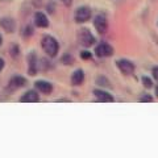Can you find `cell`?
<instances>
[{
	"label": "cell",
	"mask_w": 158,
	"mask_h": 158,
	"mask_svg": "<svg viewBox=\"0 0 158 158\" xmlns=\"http://www.w3.org/2000/svg\"><path fill=\"white\" fill-rule=\"evenodd\" d=\"M61 62L63 63V65H67V66H70L74 63V57L71 56L70 53H66V54H63V57L61 58Z\"/></svg>",
	"instance_id": "17"
},
{
	"label": "cell",
	"mask_w": 158,
	"mask_h": 158,
	"mask_svg": "<svg viewBox=\"0 0 158 158\" xmlns=\"http://www.w3.org/2000/svg\"><path fill=\"white\" fill-rule=\"evenodd\" d=\"M157 25H158V23H157Z\"/></svg>",
	"instance_id": "31"
},
{
	"label": "cell",
	"mask_w": 158,
	"mask_h": 158,
	"mask_svg": "<svg viewBox=\"0 0 158 158\" xmlns=\"http://www.w3.org/2000/svg\"><path fill=\"white\" fill-rule=\"evenodd\" d=\"M94 27H95L96 32L99 34H104L107 33L108 31V21H107V17L104 16V15H96L95 17H94Z\"/></svg>",
	"instance_id": "6"
},
{
	"label": "cell",
	"mask_w": 158,
	"mask_h": 158,
	"mask_svg": "<svg viewBox=\"0 0 158 158\" xmlns=\"http://www.w3.org/2000/svg\"><path fill=\"white\" fill-rule=\"evenodd\" d=\"M41 48L50 58L57 57L59 53V44L57 41V38H54L53 36H49V34L41 38Z\"/></svg>",
	"instance_id": "1"
},
{
	"label": "cell",
	"mask_w": 158,
	"mask_h": 158,
	"mask_svg": "<svg viewBox=\"0 0 158 158\" xmlns=\"http://www.w3.org/2000/svg\"><path fill=\"white\" fill-rule=\"evenodd\" d=\"M0 28L7 33H13L16 31V21L12 17H2L0 19Z\"/></svg>",
	"instance_id": "10"
},
{
	"label": "cell",
	"mask_w": 158,
	"mask_h": 158,
	"mask_svg": "<svg viewBox=\"0 0 158 158\" xmlns=\"http://www.w3.org/2000/svg\"><path fill=\"white\" fill-rule=\"evenodd\" d=\"M92 94L95 95L98 102H102V103H112V102H115L113 95H111L110 92L103 90V88H96V90H94Z\"/></svg>",
	"instance_id": "9"
},
{
	"label": "cell",
	"mask_w": 158,
	"mask_h": 158,
	"mask_svg": "<svg viewBox=\"0 0 158 158\" xmlns=\"http://www.w3.org/2000/svg\"><path fill=\"white\" fill-rule=\"evenodd\" d=\"M8 85L11 88H13V90H17V88H21V87H25L28 85V81L25 77H21V75H15L12 77L11 79H9Z\"/></svg>",
	"instance_id": "13"
},
{
	"label": "cell",
	"mask_w": 158,
	"mask_h": 158,
	"mask_svg": "<svg viewBox=\"0 0 158 158\" xmlns=\"http://www.w3.org/2000/svg\"><path fill=\"white\" fill-rule=\"evenodd\" d=\"M78 41L79 44H81L82 46H85V48H91L95 45V42H96V38L95 36L91 33L90 29H87V28H82V29H79L78 31Z\"/></svg>",
	"instance_id": "2"
},
{
	"label": "cell",
	"mask_w": 158,
	"mask_h": 158,
	"mask_svg": "<svg viewBox=\"0 0 158 158\" xmlns=\"http://www.w3.org/2000/svg\"><path fill=\"white\" fill-rule=\"evenodd\" d=\"M9 52H11V56L13 58H17L19 57V53H20V49H19L17 45H13L11 49H9Z\"/></svg>",
	"instance_id": "22"
},
{
	"label": "cell",
	"mask_w": 158,
	"mask_h": 158,
	"mask_svg": "<svg viewBox=\"0 0 158 158\" xmlns=\"http://www.w3.org/2000/svg\"><path fill=\"white\" fill-rule=\"evenodd\" d=\"M34 33V31H33V28L31 27V25H28L27 28H25V31H24V36H25V37H31L32 36V34Z\"/></svg>",
	"instance_id": "23"
},
{
	"label": "cell",
	"mask_w": 158,
	"mask_h": 158,
	"mask_svg": "<svg viewBox=\"0 0 158 158\" xmlns=\"http://www.w3.org/2000/svg\"><path fill=\"white\" fill-rule=\"evenodd\" d=\"M154 95L158 98V85L156 86V88H154Z\"/></svg>",
	"instance_id": "27"
},
{
	"label": "cell",
	"mask_w": 158,
	"mask_h": 158,
	"mask_svg": "<svg viewBox=\"0 0 158 158\" xmlns=\"http://www.w3.org/2000/svg\"><path fill=\"white\" fill-rule=\"evenodd\" d=\"M92 16V11L90 7L87 6H81L75 9V13H74V20H75L77 24H85Z\"/></svg>",
	"instance_id": "3"
},
{
	"label": "cell",
	"mask_w": 158,
	"mask_h": 158,
	"mask_svg": "<svg viewBox=\"0 0 158 158\" xmlns=\"http://www.w3.org/2000/svg\"><path fill=\"white\" fill-rule=\"evenodd\" d=\"M141 103H152L153 102V95L150 94H142V96L140 98Z\"/></svg>",
	"instance_id": "19"
},
{
	"label": "cell",
	"mask_w": 158,
	"mask_h": 158,
	"mask_svg": "<svg viewBox=\"0 0 158 158\" xmlns=\"http://www.w3.org/2000/svg\"><path fill=\"white\" fill-rule=\"evenodd\" d=\"M2 45H3V37L0 36V46H2Z\"/></svg>",
	"instance_id": "29"
},
{
	"label": "cell",
	"mask_w": 158,
	"mask_h": 158,
	"mask_svg": "<svg viewBox=\"0 0 158 158\" xmlns=\"http://www.w3.org/2000/svg\"><path fill=\"white\" fill-rule=\"evenodd\" d=\"M152 74H153V79L158 81V66H154L152 69Z\"/></svg>",
	"instance_id": "24"
},
{
	"label": "cell",
	"mask_w": 158,
	"mask_h": 158,
	"mask_svg": "<svg viewBox=\"0 0 158 158\" xmlns=\"http://www.w3.org/2000/svg\"><path fill=\"white\" fill-rule=\"evenodd\" d=\"M71 85L73 86H81L83 82H85V71L82 70V69H77L75 71L71 74Z\"/></svg>",
	"instance_id": "14"
},
{
	"label": "cell",
	"mask_w": 158,
	"mask_h": 158,
	"mask_svg": "<svg viewBox=\"0 0 158 158\" xmlns=\"http://www.w3.org/2000/svg\"><path fill=\"white\" fill-rule=\"evenodd\" d=\"M94 53H95V56L99 58H107V57L113 56V48L107 42H100L96 45Z\"/></svg>",
	"instance_id": "5"
},
{
	"label": "cell",
	"mask_w": 158,
	"mask_h": 158,
	"mask_svg": "<svg viewBox=\"0 0 158 158\" xmlns=\"http://www.w3.org/2000/svg\"><path fill=\"white\" fill-rule=\"evenodd\" d=\"M116 66H117L118 70L124 74V75H132V74L135 73V69H136L135 63H133L132 61H129V59H127V58L117 59Z\"/></svg>",
	"instance_id": "4"
},
{
	"label": "cell",
	"mask_w": 158,
	"mask_h": 158,
	"mask_svg": "<svg viewBox=\"0 0 158 158\" xmlns=\"http://www.w3.org/2000/svg\"><path fill=\"white\" fill-rule=\"evenodd\" d=\"M62 2L65 3L66 6H70V4H71V0H62Z\"/></svg>",
	"instance_id": "26"
},
{
	"label": "cell",
	"mask_w": 158,
	"mask_h": 158,
	"mask_svg": "<svg viewBox=\"0 0 158 158\" xmlns=\"http://www.w3.org/2000/svg\"><path fill=\"white\" fill-rule=\"evenodd\" d=\"M4 66H6V61H4V59L0 57V73L3 71V69H4Z\"/></svg>",
	"instance_id": "25"
},
{
	"label": "cell",
	"mask_w": 158,
	"mask_h": 158,
	"mask_svg": "<svg viewBox=\"0 0 158 158\" xmlns=\"http://www.w3.org/2000/svg\"><path fill=\"white\" fill-rule=\"evenodd\" d=\"M96 85L100 86V87H111V86H112L111 82L108 81L106 77H103V75H100V77L96 78Z\"/></svg>",
	"instance_id": "16"
},
{
	"label": "cell",
	"mask_w": 158,
	"mask_h": 158,
	"mask_svg": "<svg viewBox=\"0 0 158 158\" xmlns=\"http://www.w3.org/2000/svg\"><path fill=\"white\" fill-rule=\"evenodd\" d=\"M33 21H34V25H36L37 28H48L49 27V19H48L46 15L44 12H41V11L34 13Z\"/></svg>",
	"instance_id": "12"
},
{
	"label": "cell",
	"mask_w": 158,
	"mask_h": 158,
	"mask_svg": "<svg viewBox=\"0 0 158 158\" xmlns=\"http://www.w3.org/2000/svg\"><path fill=\"white\" fill-rule=\"evenodd\" d=\"M19 100L23 103H37V102H40V92L36 88H34V90H28Z\"/></svg>",
	"instance_id": "11"
},
{
	"label": "cell",
	"mask_w": 158,
	"mask_h": 158,
	"mask_svg": "<svg viewBox=\"0 0 158 158\" xmlns=\"http://www.w3.org/2000/svg\"><path fill=\"white\" fill-rule=\"evenodd\" d=\"M37 67H38V70L45 71V70H49V69L52 67V65H50V62H49L48 59L42 58V59H40V61H38V65H37Z\"/></svg>",
	"instance_id": "15"
},
{
	"label": "cell",
	"mask_w": 158,
	"mask_h": 158,
	"mask_svg": "<svg viewBox=\"0 0 158 158\" xmlns=\"http://www.w3.org/2000/svg\"><path fill=\"white\" fill-rule=\"evenodd\" d=\"M34 88L42 95H50L53 92V85L49 81H44V79L34 82Z\"/></svg>",
	"instance_id": "8"
},
{
	"label": "cell",
	"mask_w": 158,
	"mask_h": 158,
	"mask_svg": "<svg viewBox=\"0 0 158 158\" xmlns=\"http://www.w3.org/2000/svg\"><path fill=\"white\" fill-rule=\"evenodd\" d=\"M27 61H28V74L29 75H36L37 71H38V58H37V54L36 52H31L27 57Z\"/></svg>",
	"instance_id": "7"
},
{
	"label": "cell",
	"mask_w": 158,
	"mask_h": 158,
	"mask_svg": "<svg viewBox=\"0 0 158 158\" xmlns=\"http://www.w3.org/2000/svg\"><path fill=\"white\" fill-rule=\"evenodd\" d=\"M141 82H142V85H144L145 88H153V79L149 78V77H142L141 78Z\"/></svg>",
	"instance_id": "18"
},
{
	"label": "cell",
	"mask_w": 158,
	"mask_h": 158,
	"mask_svg": "<svg viewBox=\"0 0 158 158\" xmlns=\"http://www.w3.org/2000/svg\"><path fill=\"white\" fill-rule=\"evenodd\" d=\"M57 102H70V100H69V99H66V98H63V99H58Z\"/></svg>",
	"instance_id": "28"
},
{
	"label": "cell",
	"mask_w": 158,
	"mask_h": 158,
	"mask_svg": "<svg viewBox=\"0 0 158 158\" xmlns=\"http://www.w3.org/2000/svg\"><path fill=\"white\" fill-rule=\"evenodd\" d=\"M81 58L85 59V61H87V59H91L92 58V53L88 52V50H82L81 52Z\"/></svg>",
	"instance_id": "21"
},
{
	"label": "cell",
	"mask_w": 158,
	"mask_h": 158,
	"mask_svg": "<svg viewBox=\"0 0 158 158\" xmlns=\"http://www.w3.org/2000/svg\"><path fill=\"white\" fill-rule=\"evenodd\" d=\"M153 2H157V0H153Z\"/></svg>",
	"instance_id": "30"
},
{
	"label": "cell",
	"mask_w": 158,
	"mask_h": 158,
	"mask_svg": "<svg viewBox=\"0 0 158 158\" xmlns=\"http://www.w3.org/2000/svg\"><path fill=\"white\" fill-rule=\"evenodd\" d=\"M56 8H57V6H56V3H54L53 2V0H52V2H49L48 3V6H46V11H48V13H54V12H56Z\"/></svg>",
	"instance_id": "20"
}]
</instances>
